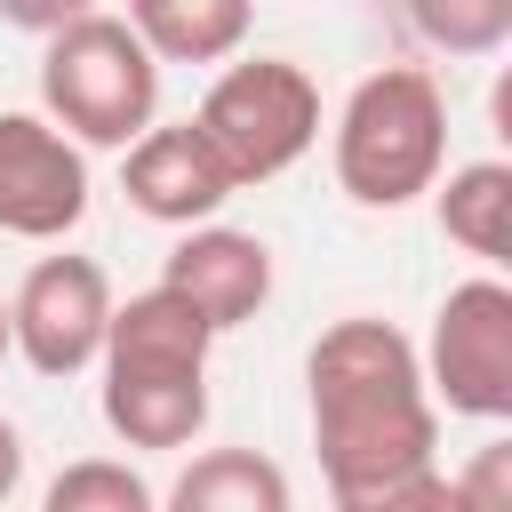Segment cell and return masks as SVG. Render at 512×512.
I'll return each mask as SVG.
<instances>
[{
    "label": "cell",
    "instance_id": "obj_4",
    "mask_svg": "<svg viewBox=\"0 0 512 512\" xmlns=\"http://www.w3.org/2000/svg\"><path fill=\"white\" fill-rule=\"evenodd\" d=\"M40 112L96 152H120L128 136H144L160 120V56L136 40L128 16H72L56 32H40Z\"/></svg>",
    "mask_w": 512,
    "mask_h": 512
},
{
    "label": "cell",
    "instance_id": "obj_15",
    "mask_svg": "<svg viewBox=\"0 0 512 512\" xmlns=\"http://www.w3.org/2000/svg\"><path fill=\"white\" fill-rule=\"evenodd\" d=\"M152 504H160V488L112 456H80L48 480V512H152Z\"/></svg>",
    "mask_w": 512,
    "mask_h": 512
},
{
    "label": "cell",
    "instance_id": "obj_3",
    "mask_svg": "<svg viewBox=\"0 0 512 512\" xmlns=\"http://www.w3.org/2000/svg\"><path fill=\"white\" fill-rule=\"evenodd\" d=\"M448 168V96L424 64L368 72L336 112V184L360 208H408Z\"/></svg>",
    "mask_w": 512,
    "mask_h": 512
},
{
    "label": "cell",
    "instance_id": "obj_11",
    "mask_svg": "<svg viewBox=\"0 0 512 512\" xmlns=\"http://www.w3.org/2000/svg\"><path fill=\"white\" fill-rule=\"evenodd\" d=\"M128 24L160 64H224L248 48L256 0H128Z\"/></svg>",
    "mask_w": 512,
    "mask_h": 512
},
{
    "label": "cell",
    "instance_id": "obj_14",
    "mask_svg": "<svg viewBox=\"0 0 512 512\" xmlns=\"http://www.w3.org/2000/svg\"><path fill=\"white\" fill-rule=\"evenodd\" d=\"M416 40L440 56H496L512 40V0H400Z\"/></svg>",
    "mask_w": 512,
    "mask_h": 512
},
{
    "label": "cell",
    "instance_id": "obj_13",
    "mask_svg": "<svg viewBox=\"0 0 512 512\" xmlns=\"http://www.w3.org/2000/svg\"><path fill=\"white\" fill-rule=\"evenodd\" d=\"M288 496H296L288 472L272 456H256V448H208L168 488L176 512H288Z\"/></svg>",
    "mask_w": 512,
    "mask_h": 512
},
{
    "label": "cell",
    "instance_id": "obj_17",
    "mask_svg": "<svg viewBox=\"0 0 512 512\" xmlns=\"http://www.w3.org/2000/svg\"><path fill=\"white\" fill-rule=\"evenodd\" d=\"M16 488H24V432L0 416V504H8Z\"/></svg>",
    "mask_w": 512,
    "mask_h": 512
},
{
    "label": "cell",
    "instance_id": "obj_12",
    "mask_svg": "<svg viewBox=\"0 0 512 512\" xmlns=\"http://www.w3.org/2000/svg\"><path fill=\"white\" fill-rule=\"evenodd\" d=\"M432 208H440V232L464 256H480V264H504L512 256V168L504 160L440 168L432 176Z\"/></svg>",
    "mask_w": 512,
    "mask_h": 512
},
{
    "label": "cell",
    "instance_id": "obj_1",
    "mask_svg": "<svg viewBox=\"0 0 512 512\" xmlns=\"http://www.w3.org/2000/svg\"><path fill=\"white\" fill-rule=\"evenodd\" d=\"M312 448L320 480L344 512H440L456 480H440V400L424 384L416 344L392 320H336L304 352Z\"/></svg>",
    "mask_w": 512,
    "mask_h": 512
},
{
    "label": "cell",
    "instance_id": "obj_5",
    "mask_svg": "<svg viewBox=\"0 0 512 512\" xmlns=\"http://www.w3.org/2000/svg\"><path fill=\"white\" fill-rule=\"evenodd\" d=\"M192 128L216 144L232 184H272L320 144V88L288 56H224Z\"/></svg>",
    "mask_w": 512,
    "mask_h": 512
},
{
    "label": "cell",
    "instance_id": "obj_6",
    "mask_svg": "<svg viewBox=\"0 0 512 512\" xmlns=\"http://www.w3.org/2000/svg\"><path fill=\"white\" fill-rule=\"evenodd\" d=\"M424 384L448 416L472 424H504L512 416V288L496 272H472L440 296L432 312V344L416 352Z\"/></svg>",
    "mask_w": 512,
    "mask_h": 512
},
{
    "label": "cell",
    "instance_id": "obj_8",
    "mask_svg": "<svg viewBox=\"0 0 512 512\" xmlns=\"http://www.w3.org/2000/svg\"><path fill=\"white\" fill-rule=\"evenodd\" d=\"M88 216V144H72L48 112H0V232L64 240Z\"/></svg>",
    "mask_w": 512,
    "mask_h": 512
},
{
    "label": "cell",
    "instance_id": "obj_18",
    "mask_svg": "<svg viewBox=\"0 0 512 512\" xmlns=\"http://www.w3.org/2000/svg\"><path fill=\"white\" fill-rule=\"evenodd\" d=\"M0 360H8V296H0Z\"/></svg>",
    "mask_w": 512,
    "mask_h": 512
},
{
    "label": "cell",
    "instance_id": "obj_16",
    "mask_svg": "<svg viewBox=\"0 0 512 512\" xmlns=\"http://www.w3.org/2000/svg\"><path fill=\"white\" fill-rule=\"evenodd\" d=\"M88 8H96V0H0V24H8V32H32V40H40V32H56V24L88 16Z\"/></svg>",
    "mask_w": 512,
    "mask_h": 512
},
{
    "label": "cell",
    "instance_id": "obj_2",
    "mask_svg": "<svg viewBox=\"0 0 512 512\" xmlns=\"http://www.w3.org/2000/svg\"><path fill=\"white\" fill-rule=\"evenodd\" d=\"M208 352L216 328L168 288H136L128 304L112 296L104 344H96V408L120 448H192L208 432Z\"/></svg>",
    "mask_w": 512,
    "mask_h": 512
},
{
    "label": "cell",
    "instance_id": "obj_10",
    "mask_svg": "<svg viewBox=\"0 0 512 512\" xmlns=\"http://www.w3.org/2000/svg\"><path fill=\"white\" fill-rule=\"evenodd\" d=\"M160 280H168L216 336H232V328H248V320L272 304V248H264L256 232L208 216V224H184V240L168 248Z\"/></svg>",
    "mask_w": 512,
    "mask_h": 512
},
{
    "label": "cell",
    "instance_id": "obj_7",
    "mask_svg": "<svg viewBox=\"0 0 512 512\" xmlns=\"http://www.w3.org/2000/svg\"><path fill=\"white\" fill-rule=\"evenodd\" d=\"M104 320H112V280L96 256H40L16 296H8V352H24L32 376H80L96 368V344H104Z\"/></svg>",
    "mask_w": 512,
    "mask_h": 512
},
{
    "label": "cell",
    "instance_id": "obj_9",
    "mask_svg": "<svg viewBox=\"0 0 512 512\" xmlns=\"http://www.w3.org/2000/svg\"><path fill=\"white\" fill-rule=\"evenodd\" d=\"M120 192H128L136 216L184 232V224H208L240 184H232V168L216 160V144L192 120H152L144 136L120 144Z\"/></svg>",
    "mask_w": 512,
    "mask_h": 512
}]
</instances>
